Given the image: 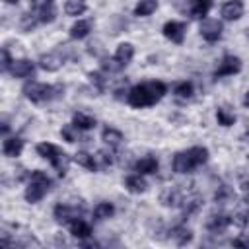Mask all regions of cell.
<instances>
[{
    "label": "cell",
    "instance_id": "4316f807",
    "mask_svg": "<svg viewBox=\"0 0 249 249\" xmlns=\"http://www.w3.org/2000/svg\"><path fill=\"white\" fill-rule=\"evenodd\" d=\"M113 214H115V206H113V202H107V200L95 204V208H93V220H97V222L107 220Z\"/></svg>",
    "mask_w": 249,
    "mask_h": 249
},
{
    "label": "cell",
    "instance_id": "ba28073f",
    "mask_svg": "<svg viewBox=\"0 0 249 249\" xmlns=\"http://www.w3.org/2000/svg\"><path fill=\"white\" fill-rule=\"evenodd\" d=\"M31 2V14L37 18L39 23H51L56 18L54 0H29Z\"/></svg>",
    "mask_w": 249,
    "mask_h": 249
},
{
    "label": "cell",
    "instance_id": "e575fe53",
    "mask_svg": "<svg viewBox=\"0 0 249 249\" xmlns=\"http://www.w3.org/2000/svg\"><path fill=\"white\" fill-rule=\"evenodd\" d=\"M231 196H233V193H231V189H230L228 185L218 187V191L214 193V200H216V202H226V200H230Z\"/></svg>",
    "mask_w": 249,
    "mask_h": 249
},
{
    "label": "cell",
    "instance_id": "83f0119b",
    "mask_svg": "<svg viewBox=\"0 0 249 249\" xmlns=\"http://www.w3.org/2000/svg\"><path fill=\"white\" fill-rule=\"evenodd\" d=\"M88 10L86 0H66L64 2V14L66 16H82Z\"/></svg>",
    "mask_w": 249,
    "mask_h": 249
},
{
    "label": "cell",
    "instance_id": "9c48e42d",
    "mask_svg": "<svg viewBox=\"0 0 249 249\" xmlns=\"http://www.w3.org/2000/svg\"><path fill=\"white\" fill-rule=\"evenodd\" d=\"M241 70V58L235 56V54H226L218 68L214 70V80H220V78H226V76H233Z\"/></svg>",
    "mask_w": 249,
    "mask_h": 249
},
{
    "label": "cell",
    "instance_id": "277c9868",
    "mask_svg": "<svg viewBox=\"0 0 249 249\" xmlns=\"http://www.w3.org/2000/svg\"><path fill=\"white\" fill-rule=\"evenodd\" d=\"M49 189H51V179H49V175H47L45 171H41V169H35V171H31V175H29V183H27V187H25L23 196H25L27 202L35 204V202H39V200L49 193Z\"/></svg>",
    "mask_w": 249,
    "mask_h": 249
},
{
    "label": "cell",
    "instance_id": "44dd1931",
    "mask_svg": "<svg viewBox=\"0 0 249 249\" xmlns=\"http://www.w3.org/2000/svg\"><path fill=\"white\" fill-rule=\"evenodd\" d=\"M212 8V0H191L189 4V14L193 19H204L206 14Z\"/></svg>",
    "mask_w": 249,
    "mask_h": 249
},
{
    "label": "cell",
    "instance_id": "8992f818",
    "mask_svg": "<svg viewBox=\"0 0 249 249\" xmlns=\"http://www.w3.org/2000/svg\"><path fill=\"white\" fill-rule=\"evenodd\" d=\"M132 56H134V47H132V43H121V45L117 47L113 58H111V60H103L101 66H103V70L119 72V70H123V68L132 60Z\"/></svg>",
    "mask_w": 249,
    "mask_h": 249
},
{
    "label": "cell",
    "instance_id": "d6a6232c",
    "mask_svg": "<svg viewBox=\"0 0 249 249\" xmlns=\"http://www.w3.org/2000/svg\"><path fill=\"white\" fill-rule=\"evenodd\" d=\"M88 78H89V82L95 86V91H97V93H101V91L105 89V76H103V72H89Z\"/></svg>",
    "mask_w": 249,
    "mask_h": 249
},
{
    "label": "cell",
    "instance_id": "f35d334b",
    "mask_svg": "<svg viewBox=\"0 0 249 249\" xmlns=\"http://www.w3.org/2000/svg\"><path fill=\"white\" fill-rule=\"evenodd\" d=\"M231 243L237 245V247H249V239H243V237H237V239H233Z\"/></svg>",
    "mask_w": 249,
    "mask_h": 249
},
{
    "label": "cell",
    "instance_id": "2e32d148",
    "mask_svg": "<svg viewBox=\"0 0 249 249\" xmlns=\"http://www.w3.org/2000/svg\"><path fill=\"white\" fill-rule=\"evenodd\" d=\"M158 167H160V163H158L156 156H144V158L136 160L134 165H132V169H134L136 173H140V175H152V173H158Z\"/></svg>",
    "mask_w": 249,
    "mask_h": 249
},
{
    "label": "cell",
    "instance_id": "1f68e13d",
    "mask_svg": "<svg viewBox=\"0 0 249 249\" xmlns=\"http://www.w3.org/2000/svg\"><path fill=\"white\" fill-rule=\"evenodd\" d=\"M231 224L237 226V228H245L249 224V210L243 208V210H237L231 214Z\"/></svg>",
    "mask_w": 249,
    "mask_h": 249
},
{
    "label": "cell",
    "instance_id": "3957f363",
    "mask_svg": "<svg viewBox=\"0 0 249 249\" xmlns=\"http://www.w3.org/2000/svg\"><path fill=\"white\" fill-rule=\"evenodd\" d=\"M23 95L31 103H49L54 99H60L64 95V86L60 84H39V82H27L23 86Z\"/></svg>",
    "mask_w": 249,
    "mask_h": 249
},
{
    "label": "cell",
    "instance_id": "5b68a950",
    "mask_svg": "<svg viewBox=\"0 0 249 249\" xmlns=\"http://www.w3.org/2000/svg\"><path fill=\"white\" fill-rule=\"evenodd\" d=\"M35 150H37V154H39L41 158H45L47 161H51V165L58 171L60 177L66 173L70 158H68L58 146H54V144H51V142H41V144H37Z\"/></svg>",
    "mask_w": 249,
    "mask_h": 249
},
{
    "label": "cell",
    "instance_id": "8d00e7d4",
    "mask_svg": "<svg viewBox=\"0 0 249 249\" xmlns=\"http://www.w3.org/2000/svg\"><path fill=\"white\" fill-rule=\"evenodd\" d=\"M12 56H10V53H8V47H2V70L4 72H8L10 70V66H12Z\"/></svg>",
    "mask_w": 249,
    "mask_h": 249
},
{
    "label": "cell",
    "instance_id": "d590c367",
    "mask_svg": "<svg viewBox=\"0 0 249 249\" xmlns=\"http://www.w3.org/2000/svg\"><path fill=\"white\" fill-rule=\"evenodd\" d=\"M97 163L101 165V167H107V165H111L113 163V158H111V154H107L105 150H101V152H97Z\"/></svg>",
    "mask_w": 249,
    "mask_h": 249
},
{
    "label": "cell",
    "instance_id": "f1b7e54d",
    "mask_svg": "<svg viewBox=\"0 0 249 249\" xmlns=\"http://www.w3.org/2000/svg\"><path fill=\"white\" fill-rule=\"evenodd\" d=\"M156 8H158V0H140L134 6V16H138V18L150 16V14L156 12Z\"/></svg>",
    "mask_w": 249,
    "mask_h": 249
},
{
    "label": "cell",
    "instance_id": "4dcf8cb0",
    "mask_svg": "<svg viewBox=\"0 0 249 249\" xmlns=\"http://www.w3.org/2000/svg\"><path fill=\"white\" fill-rule=\"evenodd\" d=\"M173 93H175V97H179V99H191L193 93H195V86H193V82H179V84L173 88Z\"/></svg>",
    "mask_w": 249,
    "mask_h": 249
},
{
    "label": "cell",
    "instance_id": "8fae6325",
    "mask_svg": "<svg viewBox=\"0 0 249 249\" xmlns=\"http://www.w3.org/2000/svg\"><path fill=\"white\" fill-rule=\"evenodd\" d=\"M198 31H200V37H202L204 41L216 43V41H220L224 27H222V21H218V19H204V21L200 23V29H198Z\"/></svg>",
    "mask_w": 249,
    "mask_h": 249
},
{
    "label": "cell",
    "instance_id": "ffe728a7",
    "mask_svg": "<svg viewBox=\"0 0 249 249\" xmlns=\"http://www.w3.org/2000/svg\"><path fill=\"white\" fill-rule=\"evenodd\" d=\"M169 237H171L177 245H187V243L193 241V231H191L187 226H183V224H175V226H171V230H169Z\"/></svg>",
    "mask_w": 249,
    "mask_h": 249
},
{
    "label": "cell",
    "instance_id": "cb8c5ba5",
    "mask_svg": "<svg viewBox=\"0 0 249 249\" xmlns=\"http://www.w3.org/2000/svg\"><path fill=\"white\" fill-rule=\"evenodd\" d=\"M124 189L128 193H132V195H140V193H144L148 189V185H146V181L142 179L140 173H134V175H128L124 179Z\"/></svg>",
    "mask_w": 249,
    "mask_h": 249
},
{
    "label": "cell",
    "instance_id": "7402d4cb",
    "mask_svg": "<svg viewBox=\"0 0 249 249\" xmlns=\"http://www.w3.org/2000/svg\"><path fill=\"white\" fill-rule=\"evenodd\" d=\"M101 140H103L109 148H119V146L123 144L124 136H123V132L117 130L115 126H105V128L101 130Z\"/></svg>",
    "mask_w": 249,
    "mask_h": 249
},
{
    "label": "cell",
    "instance_id": "ac0fdd59",
    "mask_svg": "<svg viewBox=\"0 0 249 249\" xmlns=\"http://www.w3.org/2000/svg\"><path fill=\"white\" fill-rule=\"evenodd\" d=\"M160 200H161L163 206L171 208V206H181L185 198H183V191H181L179 187H167V189L161 193Z\"/></svg>",
    "mask_w": 249,
    "mask_h": 249
},
{
    "label": "cell",
    "instance_id": "603a6c76",
    "mask_svg": "<svg viewBox=\"0 0 249 249\" xmlns=\"http://www.w3.org/2000/svg\"><path fill=\"white\" fill-rule=\"evenodd\" d=\"M72 160H74V161H76L80 167H84V169H88V171H97V167H99L97 158H93L91 154H88V152H84V150L76 152Z\"/></svg>",
    "mask_w": 249,
    "mask_h": 249
},
{
    "label": "cell",
    "instance_id": "836d02e7",
    "mask_svg": "<svg viewBox=\"0 0 249 249\" xmlns=\"http://www.w3.org/2000/svg\"><path fill=\"white\" fill-rule=\"evenodd\" d=\"M76 130H78V128H76L72 123H70V124H64V126L60 128V136H62L68 144H72V142H76Z\"/></svg>",
    "mask_w": 249,
    "mask_h": 249
},
{
    "label": "cell",
    "instance_id": "4fadbf2b",
    "mask_svg": "<svg viewBox=\"0 0 249 249\" xmlns=\"http://www.w3.org/2000/svg\"><path fill=\"white\" fill-rule=\"evenodd\" d=\"M14 78H31L35 74V62L29 58H18L12 62L10 70H8Z\"/></svg>",
    "mask_w": 249,
    "mask_h": 249
},
{
    "label": "cell",
    "instance_id": "60d3db41",
    "mask_svg": "<svg viewBox=\"0 0 249 249\" xmlns=\"http://www.w3.org/2000/svg\"><path fill=\"white\" fill-rule=\"evenodd\" d=\"M243 140H245V142H249V128L245 130V134H243Z\"/></svg>",
    "mask_w": 249,
    "mask_h": 249
},
{
    "label": "cell",
    "instance_id": "7bdbcfd3",
    "mask_svg": "<svg viewBox=\"0 0 249 249\" xmlns=\"http://www.w3.org/2000/svg\"><path fill=\"white\" fill-rule=\"evenodd\" d=\"M247 37H249V29H247Z\"/></svg>",
    "mask_w": 249,
    "mask_h": 249
},
{
    "label": "cell",
    "instance_id": "9a60e30c",
    "mask_svg": "<svg viewBox=\"0 0 249 249\" xmlns=\"http://www.w3.org/2000/svg\"><path fill=\"white\" fill-rule=\"evenodd\" d=\"M220 14L226 21H235L243 16V2L241 0H228V2L222 4Z\"/></svg>",
    "mask_w": 249,
    "mask_h": 249
},
{
    "label": "cell",
    "instance_id": "d6986e66",
    "mask_svg": "<svg viewBox=\"0 0 249 249\" xmlns=\"http://www.w3.org/2000/svg\"><path fill=\"white\" fill-rule=\"evenodd\" d=\"M23 150V140L19 136H6L2 142V152L6 158H18Z\"/></svg>",
    "mask_w": 249,
    "mask_h": 249
},
{
    "label": "cell",
    "instance_id": "6da1fadb",
    "mask_svg": "<svg viewBox=\"0 0 249 249\" xmlns=\"http://www.w3.org/2000/svg\"><path fill=\"white\" fill-rule=\"evenodd\" d=\"M165 93H167V86L163 82H158V80L144 82V84H138V86L128 89L126 103L134 109H144V107L156 105Z\"/></svg>",
    "mask_w": 249,
    "mask_h": 249
},
{
    "label": "cell",
    "instance_id": "d4e9b609",
    "mask_svg": "<svg viewBox=\"0 0 249 249\" xmlns=\"http://www.w3.org/2000/svg\"><path fill=\"white\" fill-rule=\"evenodd\" d=\"M89 31H91V21L89 19H78L72 27H70V37L72 39H84V37H88L89 35Z\"/></svg>",
    "mask_w": 249,
    "mask_h": 249
},
{
    "label": "cell",
    "instance_id": "30bf717a",
    "mask_svg": "<svg viewBox=\"0 0 249 249\" xmlns=\"http://www.w3.org/2000/svg\"><path fill=\"white\" fill-rule=\"evenodd\" d=\"M185 31H187V25H185L183 21H175V19L165 21L163 27H161L163 37L169 39L171 43H177V45L183 43V39H185Z\"/></svg>",
    "mask_w": 249,
    "mask_h": 249
},
{
    "label": "cell",
    "instance_id": "484cf974",
    "mask_svg": "<svg viewBox=\"0 0 249 249\" xmlns=\"http://www.w3.org/2000/svg\"><path fill=\"white\" fill-rule=\"evenodd\" d=\"M72 124L78 128V130H91L95 126V119L86 115V113H74L72 115Z\"/></svg>",
    "mask_w": 249,
    "mask_h": 249
},
{
    "label": "cell",
    "instance_id": "7a4b0ae2",
    "mask_svg": "<svg viewBox=\"0 0 249 249\" xmlns=\"http://www.w3.org/2000/svg\"><path fill=\"white\" fill-rule=\"evenodd\" d=\"M206 161H208V150L204 146H193L189 150L177 152L173 156L171 167H173L175 173H191L196 167L204 165Z\"/></svg>",
    "mask_w": 249,
    "mask_h": 249
},
{
    "label": "cell",
    "instance_id": "f546056e",
    "mask_svg": "<svg viewBox=\"0 0 249 249\" xmlns=\"http://www.w3.org/2000/svg\"><path fill=\"white\" fill-rule=\"evenodd\" d=\"M216 121L222 126H231V124H235V115L228 107H218L216 109Z\"/></svg>",
    "mask_w": 249,
    "mask_h": 249
},
{
    "label": "cell",
    "instance_id": "7c38bea8",
    "mask_svg": "<svg viewBox=\"0 0 249 249\" xmlns=\"http://www.w3.org/2000/svg\"><path fill=\"white\" fill-rule=\"evenodd\" d=\"M82 212H84V206H80V208H78V206L64 204V202L56 204V206H54V210H53L54 220H56V222H60V224H68L70 220L80 218V216H82Z\"/></svg>",
    "mask_w": 249,
    "mask_h": 249
},
{
    "label": "cell",
    "instance_id": "5bb4252c",
    "mask_svg": "<svg viewBox=\"0 0 249 249\" xmlns=\"http://www.w3.org/2000/svg\"><path fill=\"white\" fill-rule=\"evenodd\" d=\"M230 224H231V216H228L224 212H214L206 220V230L210 233H222Z\"/></svg>",
    "mask_w": 249,
    "mask_h": 249
},
{
    "label": "cell",
    "instance_id": "b9f144b4",
    "mask_svg": "<svg viewBox=\"0 0 249 249\" xmlns=\"http://www.w3.org/2000/svg\"><path fill=\"white\" fill-rule=\"evenodd\" d=\"M4 2H6V4H18L19 0H4Z\"/></svg>",
    "mask_w": 249,
    "mask_h": 249
},
{
    "label": "cell",
    "instance_id": "e0dca14e",
    "mask_svg": "<svg viewBox=\"0 0 249 249\" xmlns=\"http://www.w3.org/2000/svg\"><path fill=\"white\" fill-rule=\"evenodd\" d=\"M68 230H70V233L74 235V237H78V239H88V237H91V226L86 222V220H82V218H74V220H70L68 224Z\"/></svg>",
    "mask_w": 249,
    "mask_h": 249
},
{
    "label": "cell",
    "instance_id": "52a82bcc",
    "mask_svg": "<svg viewBox=\"0 0 249 249\" xmlns=\"http://www.w3.org/2000/svg\"><path fill=\"white\" fill-rule=\"evenodd\" d=\"M68 54H70L68 45H60L56 51L47 53V54H41L39 60H37V64H39V68H43L45 72H56V70L66 62Z\"/></svg>",
    "mask_w": 249,
    "mask_h": 249
},
{
    "label": "cell",
    "instance_id": "74e56055",
    "mask_svg": "<svg viewBox=\"0 0 249 249\" xmlns=\"http://www.w3.org/2000/svg\"><path fill=\"white\" fill-rule=\"evenodd\" d=\"M241 193H243V198H245V202H249V181L241 183Z\"/></svg>",
    "mask_w": 249,
    "mask_h": 249
},
{
    "label": "cell",
    "instance_id": "ab89813d",
    "mask_svg": "<svg viewBox=\"0 0 249 249\" xmlns=\"http://www.w3.org/2000/svg\"><path fill=\"white\" fill-rule=\"evenodd\" d=\"M243 105L249 109V91H247V93H245V97H243Z\"/></svg>",
    "mask_w": 249,
    "mask_h": 249
}]
</instances>
